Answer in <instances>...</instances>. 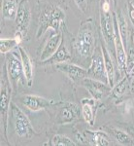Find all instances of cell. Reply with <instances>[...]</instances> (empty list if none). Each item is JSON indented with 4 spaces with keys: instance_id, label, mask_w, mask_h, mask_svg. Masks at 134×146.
<instances>
[{
    "instance_id": "16",
    "label": "cell",
    "mask_w": 134,
    "mask_h": 146,
    "mask_svg": "<svg viewBox=\"0 0 134 146\" xmlns=\"http://www.w3.org/2000/svg\"><path fill=\"white\" fill-rule=\"evenodd\" d=\"M71 54H70L69 50H68L67 44L65 42L64 39H62V42L60 44V46L58 47V49L56 52L53 54L51 58H49L48 60H44L41 62V64H59V63L63 62H68L71 60Z\"/></svg>"
},
{
    "instance_id": "29",
    "label": "cell",
    "mask_w": 134,
    "mask_h": 146,
    "mask_svg": "<svg viewBox=\"0 0 134 146\" xmlns=\"http://www.w3.org/2000/svg\"><path fill=\"white\" fill-rule=\"evenodd\" d=\"M129 89H130V93L134 94V75L130 81V87H129Z\"/></svg>"
},
{
    "instance_id": "18",
    "label": "cell",
    "mask_w": 134,
    "mask_h": 146,
    "mask_svg": "<svg viewBox=\"0 0 134 146\" xmlns=\"http://www.w3.org/2000/svg\"><path fill=\"white\" fill-rule=\"evenodd\" d=\"M101 49H102L103 58H104V64L105 69H106V74L108 78V84L109 86H114V79H115V64L113 62V58L111 56L109 50L107 49V46L101 45Z\"/></svg>"
},
{
    "instance_id": "2",
    "label": "cell",
    "mask_w": 134,
    "mask_h": 146,
    "mask_svg": "<svg viewBox=\"0 0 134 146\" xmlns=\"http://www.w3.org/2000/svg\"><path fill=\"white\" fill-rule=\"evenodd\" d=\"M66 14L61 8L53 5H48L42 10L39 17V27L36 38H40L48 29L55 32H60V27L65 23Z\"/></svg>"
},
{
    "instance_id": "15",
    "label": "cell",
    "mask_w": 134,
    "mask_h": 146,
    "mask_svg": "<svg viewBox=\"0 0 134 146\" xmlns=\"http://www.w3.org/2000/svg\"><path fill=\"white\" fill-rule=\"evenodd\" d=\"M18 51H20V56L22 60L23 73H24L25 81L28 87H31L33 84L34 79V64L32 62L31 58L28 55L27 51L23 49L22 47L18 46Z\"/></svg>"
},
{
    "instance_id": "19",
    "label": "cell",
    "mask_w": 134,
    "mask_h": 146,
    "mask_svg": "<svg viewBox=\"0 0 134 146\" xmlns=\"http://www.w3.org/2000/svg\"><path fill=\"white\" fill-rule=\"evenodd\" d=\"M18 5L17 0H2L1 14L4 20L15 21L17 18Z\"/></svg>"
},
{
    "instance_id": "9",
    "label": "cell",
    "mask_w": 134,
    "mask_h": 146,
    "mask_svg": "<svg viewBox=\"0 0 134 146\" xmlns=\"http://www.w3.org/2000/svg\"><path fill=\"white\" fill-rule=\"evenodd\" d=\"M100 27L101 33L107 47H114V13L111 10L100 9Z\"/></svg>"
},
{
    "instance_id": "7",
    "label": "cell",
    "mask_w": 134,
    "mask_h": 146,
    "mask_svg": "<svg viewBox=\"0 0 134 146\" xmlns=\"http://www.w3.org/2000/svg\"><path fill=\"white\" fill-rule=\"evenodd\" d=\"M30 21H31V12H30L28 0H20V2L18 3L17 18L15 20L16 25H17L16 36L22 40L28 31Z\"/></svg>"
},
{
    "instance_id": "1",
    "label": "cell",
    "mask_w": 134,
    "mask_h": 146,
    "mask_svg": "<svg viewBox=\"0 0 134 146\" xmlns=\"http://www.w3.org/2000/svg\"><path fill=\"white\" fill-rule=\"evenodd\" d=\"M95 35L90 21L83 23L79 28L78 34L73 42L75 54L82 58H89L95 50Z\"/></svg>"
},
{
    "instance_id": "17",
    "label": "cell",
    "mask_w": 134,
    "mask_h": 146,
    "mask_svg": "<svg viewBox=\"0 0 134 146\" xmlns=\"http://www.w3.org/2000/svg\"><path fill=\"white\" fill-rule=\"evenodd\" d=\"M81 113L82 116L84 121L88 123L90 127L94 126L95 123V113H94V107H95V100H89V98H83L81 101Z\"/></svg>"
},
{
    "instance_id": "30",
    "label": "cell",
    "mask_w": 134,
    "mask_h": 146,
    "mask_svg": "<svg viewBox=\"0 0 134 146\" xmlns=\"http://www.w3.org/2000/svg\"><path fill=\"white\" fill-rule=\"evenodd\" d=\"M108 1H110V0H108Z\"/></svg>"
},
{
    "instance_id": "25",
    "label": "cell",
    "mask_w": 134,
    "mask_h": 146,
    "mask_svg": "<svg viewBox=\"0 0 134 146\" xmlns=\"http://www.w3.org/2000/svg\"><path fill=\"white\" fill-rule=\"evenodd\" d=\"M117 23H119V32H121V38L123 40V43H124V46L125 44L127 45L128 41H129V34H128V25H127V23H126V20L124 19L123 14H119V15H117Z\"/></svg>"
},
{
    "instance_id": "22",
    "label": "cell",
    "mask_w": 134,
    "mask_h": 146,
    "mask_svg": "<svg viewBox=\"0 0 134 146\" xmlns=\"http://www.w3.org/2000/svg\"><path fill=\"white\" fill-rule=\"evenodd\" d=\"M22 39L15 36L14 38H1L0 40V52L2 55H7L15 48L20 46Z\"/></svg>"
},
{
    "instance_id": "20",
    "label": "cell",
    "mask_w": 134,
    "mask_h": 146,
    "mask_svg": "<svg viewBox=\"0 0 134 146\" xmlns=\"http://www.w3.org/2000/svg\"><path fill=\"white\" fill-rule=\"evenodd\" d=\"M84 135H86L89 142L92 145L96 146H107L111 145V141H110L109 137L103 131H86Z\"/></svg>"
},
{
    "instance_id": "21",
    "label": "cell",
    "mask_w": 134,
    "mask_h": 146,
    "mask_svg": "<svg viewBox=\"0 0 134 146\" xmlns=\"http://www.w3.org/2000/svg\"><path fill=\"white\" fill-rule=\"evenodd\" d=\"M129 74H125V76L123 77L117 85L112 87V96L115 98H121L127 91V88L130 87V79H129Z\"/></svg>"
},
{
    "instance_id": "6",
    "label": "cell",
    "mask_w": 134,
    "mask_h": 146,
    "mask_svg": "<svg viewBox=\"0 0 134 146\" xmlns=\"http://www.w3.org/2000/svg\"><path fill=\"white\" fill-rule=\"evenodd\" d=\"M114 47H115V54H116V60L117 69L119 74L123 75L126 74V50L124 47L123 40L121 38V32L119 28V23H117V14L114 13Z\"/></svg>"
},
{
    "instance_id": "8",
    "label": "cell",
    "mask_w": 134,
    "mask_h": 146,
    "mask_svg": "<svg viewBox=\"0 0 134 146\" xmlns=\"http://www.w3.org/2000/svg\"><path fill=\"white\" fill-rule=\"evenodd\" d=\"M6 67H7V72H8V76L12 84V87L18 86V82L20 80H22L23 82L26 83L24 73H23V68H22L20 56L18 58L16 54H9V55H7Z\"/></svg>"
},
{
    "instance_id": "11",
    "label": "cell",
    "mask_w": 134,
    "mask_h": 146,
    "mask_svg": "<svg viewBox=\"0 0 134 146\" xmlns=\"http://www.w3.org/2000/svg\"><path fill=\"white\" fill-rule=\"evenodd\" d=\"M80 108L77 104L73 102H64L61 104L56 115L55 123L58 125H66L73 123L79 119Z\"/></svg>"
},
{
    "instance_id": "12",
    "label": "cell",
    "mask_w": 134,
    "mask_h": 146,
    "mask_svg": "<svg viewBox=\"0 0 134 146\" xmlns=\"http://www.w3.org/2000/svg\"><path fill=\"white\" fill-rule=\"evenodd\" d=\"M20 101L22 102L23 106L33 112H37L40 111V110L46 109V108H48L49 106H51V104L55 103L53 100L35 95L22 96L20 98Z\"/></svg>"
},
{
    "instance_id": "3",
    "label": "cell",
    "mask_w": 134,
    "mask_h": 146,
    "mask_svg": "<svg viewBox=\"0 0 134 146\" xmlns=\"http://www.w3.org/2000/svg\"><path fill=\"white\" fill-rule=\"evenodd\" d=\"M1 87H0V108H1V128L3 133L4 139L8 140L7 137V129H8V115L9 110L11 109V98H12V84L10 82L7 72L6 64H4L3 70L1 72V81H0Z\"/></svg>"
},
{
    "instance_id": "10",
    "label": "cell",
    "mask_w": 134,
    "mask_h": 146,
    "mask_svg": "<svg viewBox=\"0 0 134 146\" xmlns=\"http://www.w3.org/2000/svg\"><path fill=\"white\" fill-rule=\"evenodd\" d=\"M81 84L86 89V91L90 94L92 98H94L95 100H101L105 96L111 94L112 92V87L108 84L98 81V80L88 78V77L82 80Z\"/></svg>"
},
{
    "instance_id": "5",
    "label": "cell",
    "mask_w": 134,
    "mask_h": 146,
    "mask_svg": "<svg viewBox=\"0 0 134 146\" xmlns=\"http://www.w3.org/2000/svg\"><path fill=\"white\" fill-rule=\"evenodd\" d=\"M90 58V65H89L88 69H86L88 77L108 84V78L106 74V69H105L104 58H103L101 45L95 47L94 53H93V55L91 56Z\"/></svg>"
},
{
    "instance_id": "24",
    "label": "cell",
    "mask_w": 134,
    "mask_h": 146,
    "mask_svg": "<svg viewBox=\"0 0 134 146\" xmlns=\"http://www.w3.org/2000/svg\"><path fill=\"white\" fill-rule=\"evenodd\" d=\"M111 133L117 142L123 145H134V140L127 133L121 129H111Z\"/></svg>"
},
{
    "instance_id": "28",
    "label": "cell",
    "mask_w": 134,
    "mask_h": 146,
    "mask_svg": "<svg viewBox=\"0 0 134 146\" xmlns=\"http://www.w3.org/2000/svg\"><path fill=\"white\" fill-rule=\"evenodd\" d=\"M74 2L77 5V7H78L83 13H86V11H88V0H74Z\"/></svg>"
},
{
    "instance_id": "27",
    "label": "cell",
    "mask_w": 134,
    "mask_h": 146,
    "mask_svg": "<svg viewBox=\"0 0 134 146\" xmlns=\"http://www.w3.org/2000/svg\"><path fill=\"white\" fill-rule=\"evenodd\" d=\"M127 12L129 21L134 27V0H128L127 1Z\"/></svg>"
},
{
    "instance_id": "23",
    "label": "cell",
    "mask_w": 134,
    "mask_h": 146,
    "mask_svg": "<svg viewBox=\"0 0 134 146\" xmlns=\"http://www.w3.org/2000/svg\"><path fill=\"white\" fill-rule=\"evenodd\" d=\"M134 71V35H130L126 49V74L131 75Z\"/></svg>"
},
{
    "instance_id": "13",
    "label": "cell",
    "mask_w": 134,
    "mask_h": 146,
    "mask_svg": "<svg viewBox=\"0 0 134 146\" xmlns=\"http://www.w3.org/2000/svg\"><path fill=\"white\" fill-rule=\"evenodd\" d=\"M56 68L65 74L70 80L73 82H81L82 80L88 77V71L86 69L81 67L80 65H77L75 63H68L63 62L55 65Z\"/></svg>"
},
{
    "instance_id": "26",
    "label": "cell",
    "mask_w": 134,
    "mask_h": 146,
    "mask_svg": "<svg viewBox=\"0 0 134 146\" xmlns=\"http://www.w3.org/2000/svg\"><path fill=\"white\" fill-rule=\"evenodd\" d=\"M50 145L53 146H75L76 143L63 135H55L51 139Z\"/></svg>"
},
{
    "instance_id": "14",
    "label": "cell",
    "mask_w": 134,
    "mask_h": 146,
    "mask_svg": "<svg viewBox=\"0 0 134 146\" xmlns=\"http://www.w3.org/2000/svg\"><path fill=\"white\" fill-rule=\"evenodd\" d=\"M62 39L63 36L61 32H53V33H51L50 38L47 40L46 44L43 47V50H42L41 54H40V62L48 60L49 58H51L55 53L56 50L58 49V47L61 44Z\"/></svg>"
},
{
    "instance_id": "4",
    "label": "cell",
    "mask_w": 134,
    "mask_h": 146,
    "mask_svg": "<svg viewBox=\"0 0 134 146\" xmlns=\"http://www.w3.org/2000/svg\"><path fill=\"white\" fill-rule=\"evenodd\" d=\"M11 114L13 118L14 129L18 136L22 138H30L36 135V131H34L26 114L13 102L11 104Z\"/></svg>"
}]
</instances>
